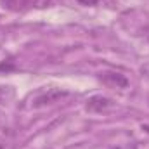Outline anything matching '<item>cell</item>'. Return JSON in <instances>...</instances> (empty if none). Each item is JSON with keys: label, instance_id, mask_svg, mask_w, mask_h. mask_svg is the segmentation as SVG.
Instances as JSON below:
<instances>
[{"label": "cell", "instance_id": "6da1fadb", "mask_svg": "<svg viewBox=\"0 0 149 149\" xmlns=\"http://www.w3.org/2000/svg\"><path fill=\"white\" fill-rule=\"evenodd\" d=\"M66 95H68V92L63 90V88H56V87H54V88H45L43 92H40V94L35 95L31 106H33V108H42V106L52 104V102H56V101L66 97Z\"/></svg>", "mask_w": 149, "mask_h": 149}, {"label": "cell", "instance_id": "7a4b0ae2", "mask_svg": "<svg viewBox=\"0 0 149 149\" xmlns=\"http://www.w3.org/2000/svg\"><path fill=\"white\" fill-rule=\"evenodd\" d=\"M3 3L12 9V10H23V9H43V7H49L52 3V0H17V2H12V0H3Z\"/></svg>", "mask_w": 149, "mask_h": 149}, {"label": "cell", "instance_id": "3957f363", "mask_svg": "<svg viewBox=\"0 0 149 149\" xmlns=\"http://www.w3.org/2000/svg\"><path fill=\"white\" fill-rule=\"evenodd\" d=\"M113 99L106 97V95H92L87 101V111L90 113H106L108 109L113 108Z\"/></svg>", "mask_w": 149, "mask_h": 149}, {"label": "cell", "instance_id": "277c9868", "mask_svg": "<svg viewBox=\"0 0 149 149\" xmlns=\"http://www.w3.org/2000/svg\"><path fill=\"white\" fill-rule=\"evenodd\" d=\"M101 81L111 88H127L128 87V78L121 73H114V71H106L101 73Z\"/></svg>", "mask_w": 149, "mask_h": 149}, {"label": "cell", "instance_id": "5b68a950", "mask_svg": "<svg viewBox=\"0 0 149 149\" xmlns=\"http://www.w3.org/2000/svg\"><path fill=\"white\" fill-rule=\"evenodd\" d=\"M0 70H5V71H7V70H14V64H5V63H2V64H0Z\"/></svg>", "mask_w": 149, "mask_h": 149}, {"label": "cell", "instance_id": "8992f818", "mask_svg": "<svg viewBox=\"0 0 149 149\" xmlns=\"http://www.w3.org/2000/svg\"><path fill=\"white\" fill-rule=\"evenodd\" d=\"M142 71H144V73H148V74H149V64H148V66H144V68H142Z\"/></svg>", "mask_w": 149, "mask_h": 149}, {"label": "cell", "instance_id": "52a82bcc", "mask_svg": "<svg viewBox=\"0 0 149 149\" xmlns=\"http://www.w3.org/2000/svg\"><path fill=\"white\" fill-rule=\"evenodd\" d=\"M144 33H146V37H148V40H149V26L146 28V30H144Z\"/></svg>", "mask_w": 149, "mask_h": 149}, {"label": "cell", "instance_id": "ba28073f", "mask_svg": "<svg viewBox=\"0 0 149 149\" xmlns=\"http://www.w3.org/2000/svg\"><path fill=\"white\" fill-rule=\"evenodd\" d=\"M0 149H3V146H2V144H0Z\"/></svg>", "mask_w": 149, "mask_h": 149}]
</instances>
